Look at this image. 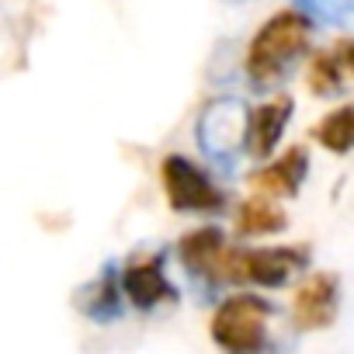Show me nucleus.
<instances>
[{
  "mask_svg": "<svg viewBox=\"0 0 354 354\" xmlns=\"http://www.w3.org/2000/svg\"><path fill=\"white\" fill-rule=\"evenodd\" d=\"M337 309H340V281L337 274H313L299 292H295V302H292V316H295V326L302 330H323L337 319Z\"/></svg>",
  "mask_w": 354,
  "mask_h": 354,
  "instance_id": "6e6552de",
  "label": "nucleus"
},
{
  "mask_svg": "<svg viewBox=\"0 0 354 354\" xmlns=\"http://www.w3.org/2000/svg\"><path fill=\"white\" fill-rule=\"evenodd\" d=\"M313 139L330 153H351L354 149V104H340L330 115H323L313 129Z\"/></svg>",
  "mask_w": 354,
  "mask_h": 354,
  "instance_id": "ddd939ff",
  "label": "nucleus"
},
{
  "mask_svg": "<svg viewBox=\"0 0 354 354\" xmlns=\"http://www.w3.org/2000/svg\"><path fill=\"white\" fill-rule=\"evenodd\" d=\"M309 49V18L299 11H281L261 25L247 46V77L254 91L281 84Z\"/></svg>",
  "mask_w": 354,
  "mask_h": 354,
  "instance_id": "f257e3e1",
  "label": "nucleus"
},
{
  "mask_svg": "<svg viewBox=\"0 0 354 354\" xmlns=\"http://www.w3.org/2000/svg\"><path fill=\"white\" fill-rule=\"evenodd\" d=\"M247 118H250V111L236 97L209 101L195 122V136H198L202 153L223 167H233V160L247 149Z\"/></svg>",
  "mask_w": 354,
  "mask_h": 354,
  "instance_id": "7ed1b4c3",
  "label": "nucleus"
},
{
  "mask_svg": "<svg viewBox=\"0 0 354 354\" xmlns=\"http://www.w3.org/2000/svg\"><path fill=\"white\" fill-rule=\"evenodd\" d=\"M160 177H163V192H167V202H170L174 212L216 216V212L226 209V195L209 181V174H205L198 163H192V160L181 156V153L163 156Z\"/></svg>",
  "mask_w": 354,
  "mask_h": 354,
  "instance_id": "20e7f679",
  "label": "nucleus"
},
{
  "mask_svg": "<svg viewBox=\"0 0 354 354\" xmlns=\"http://www.w3.org/2000/svg\"><path fill=\"white\" fill-rule=\"evenodd\" d=\"M285 226H288V216L268 198H250L236 219L240 236H271V233H281Z\"/></svg>",
  "mask_w": 354,
  "mask_h": 354,
  "instance_id": "4468645a",
  "label": "nucleus"
},
{
  "mask_svg": "<svg viewBox=\"0 0 354 354\" xmlns=\"http://www.w3.org/2000/svg\"><path fill=\"white\" fill-rule=\"evenodd\" d=\"M226 4H243V0H226Z\"/></svg>",
  "mask_w": 354,
  "mask_h": 354,
  "instance_id": "dca6fc26",
  "label": "nucleus"
},
{
  "mask_svg": "<svg viewBox=\"0 0 354 354\" xmlns=\"http://www.w3.org/2000/svg\"><path fill=\"white\" fill-rule=\"evenodd\" d=\"M309 91L316 97H337L354 91V39L333 42L309 66Z\"/></svg>",
  "mask_w": 354,
  "mask_h": 354,
  "instance_id": "1a4fd4ad",
  "label": "nucleus"
},
{
  "mask_svg": "<svg viewBox=\"0 0 354 354\" xmlns=\"http://www.w3.org/2000/svg\"><path fill=\"white\" fill-rule=\"evenodd\" d=\"M226 254H230V247H226V233L219 226H202L195 233H185L181 243H177L181 264L205 288H219L226 281Z\"/></svg>",
  "mask_w": 354,
  "mask_h": 354,
  "instance_id": "0eeeda50",
  "label": "nucleus"
},
{
  "mask_svg": "<svg viewBox=\"0 0 354 354\" xmlns=\"http://www.w3.org/2000/svg\"><path fill=\"white\" fill-rule=\"evenodd\" d=\"M163 264L167 257L160 250H149V254H132L118 274V285H122V295L139 309V313H153L160 306H170L177 302V288L167 281L163 274Z\"/></svg>",
  "mask_w": 354,
  "mask_h": 354,
  "instance_id": "423d86ee",
  "label": "nucleus"
},
{
  "mask_svg": "<svg viewBox=\"0 0 354 354\" xmlns=\"http://www.w3.org/2000/svg\"><path fill=\"white\" fill-rule=\"evenodd\" d=\"M274 306L261 295H230L212 316V340L230 354H254L268 347V319Z\"/></svg>",
  "mask_w": 354,
  "mask_h": 354,
  "instance_id": "f03ea898",
  "label": "nucleus"
},
{
  "mask_svg": "<svg viewBox=\"0 0 354 354\" xmlns=\"http://www.w3.org/2000/svg\"><path fill=\"white\" fill-rule=\"evenodd\" d=\"M115 271H118L115 264L101 268V274L77 292V309H80L87 319H94V323H111V319H118L122 309H125V306H122V285H118V274H115Z\"/></svg>",
  "mask_w": 354,
  "mask_h": 354,
  "instance_id": "f8f14e48",
  "label": "nucleus"
},
{
  "mask_svg": "<svg viewBox=\"0 0 354 354\" xmlns=\"http://www.w3.org/2000/svg\"><path fill=\"white\" fill-rule=\"evenodd\" d=\"M295 11L309 18V25H354V0H295Z\"/></svg>",
  "mask_w": 354,
  "mask_h": 354,
  "instance_id": "2eb2a0df",
  "label": "nucleus"
},
{
  "mask_svg": "<svg viewBox=\"0 0 354 354\" xmlns=\"http://www.w3.org/2000/svg\"><path fill=\"white\" fill-rule=\"evenodd\" d=\"M306 268H309L306 247H264V250L226 254V281H254L264 288H281Z\"/></svg>",
  "mask_w": 354,
  "mask_h": 354,
  "instance_id": "39448f33",
  "label": "nucleus"
},
{
  "mask_svg": "<svg viewBox=\"0 0 354 354\" xmlns=\"http://www.w3.org/2000/svg\"><path fill=\"white\" fill-rule=\"evenodd\" d=\"M306 174H309V153H306V146H292L274 163L254 170L250 185L261 188L264 195H274V198H295L302 181H306Z\"/></svg>",
  "mask_w": 354,
  "mask_h": 354,
  "instance_id": "9d476101",
  "label": "nucleus"
},
{
  "mask_svg": "<svg viewBox=\"0 0 354 354\" xmlns=\"http://www.w3.org/2000/svg\"><path fill=\"white\" fill-rule=\"evenodd\" d=\"M292 108H295L292 97L281 94V97H274V101L250 111V118H247V153L250 156L268 160L274 153V146H278V139H281V132L292 118Z\"/></svg>",
  "mask_w": 354,
  "mask_h": 354,
  "instance_id": "9b49d317",
  "label": "nucleus"
}]
</instances>
